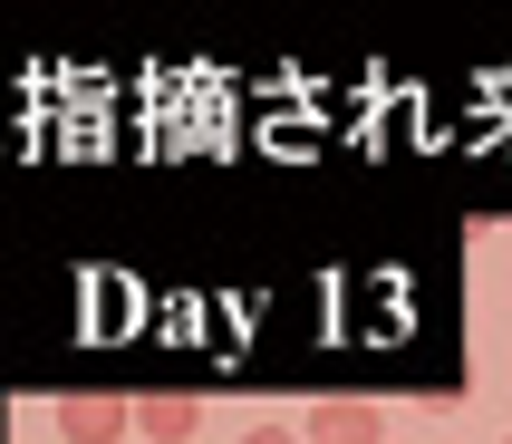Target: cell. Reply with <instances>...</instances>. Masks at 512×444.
Returning a JSON list of instances; mask_svg holds the SVG:
<instances>
[{
	"instance_id": "1",
	"label": "cell",
	"mask_w": 512,
	"mask_h": 444,
	"mask_svg": "<svg viewBox=\"0 0 512 444\" xmlns=\"http://www.w3.org/2000/svg\"><path fill=\"white\" fill-rule=\"evenodd\" d=\"M300 444H387V416H377L368 396H329V406L300 425Z\"/></svg>"
},
{
	"instance_id": "2",
	"label": "cell",
	"mask_w": 512,
	"mask_h": 444,
	"mask_svg": "<svg viewBox=\"0 0 512 444\" xmlns=\"http://www.w3.org/2000/svg\"><path fill=\"white\" fill-rule=\"evenodd\" d=\"M49 416H58V435H68V444H116L126 425H136V406H116V396H58Z\"/></svg>"
},
{
	"instance_id": "3",
	"label": "cell",
	"mask_w": 512,
	"mask_h": 444,
	"mask_svg": "<svg viewBox=\"0 0 512 444\" xmlns=\"http://www.w3.org/2000/svg\"><path fill=\"white\" fill-rule=\"evenodd\" d=\"M194 425H203L194 396H145L136 406V435H155V444H194Z\"/></svg>"
},
{
	"instance_id": "4",
	"label": "cell",
	"mask_w": 512,
	"mask_h": 444,
	"mask_svg": "<svg viewBox=\"0 0 512 444\" xmlns=\"http://www.w3.org/2000/svg\"><path fill=\"white\" fill-rule=\"evenodd\" d=\"M242 444H300V425H252Z\"/></svg>"
},
{
	"instance_id": "5",
	"label": "cell",
	"mask_w": 512,
	"mask_h": 444,
	"mask_svg": "<svg viewBox=\"0 0 512 444\" xmlns=\"http://www.w3.org/2000/svg\"><path fill=\"white\" fill-rule=\"evenodd\" d=\"M503 444H512V435H503Z\"/></svg>"
}]
</instances>
